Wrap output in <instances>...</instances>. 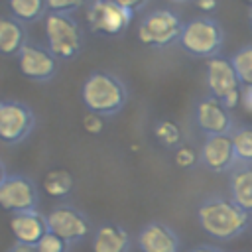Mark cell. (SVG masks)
Returning <instances> with one entry per match:
<instances>
[{
  "label": "cell",
  "instance_id": "2e32d148",
  "mask_svg": "<svg viewBox=\"0 0 252 252\" xmlns=\"http://www.w3.org/2000/svg\"><path fill=\"white\" fill-rule=\"evenodd\" d=\"M130 244L132 240L128 230L116 222H104L96 226L91 238L93 252H128Z\"/></svg>",
  "mask_w": 252,
  "mask_h": 252
},
{
  "label": "cell",
  "instance_id": "d590c367",
  "mask_svg": "<svg viewBox=\"0 0 252 252\" xmlns=\"http://www.w3.org/2000/svg\"><path fill=\"white\" fill-rule=\"evenodd\" d=\"M248 2H250V6H252V0H248Z\"/></svg>",
  "mask_w": 252,
  "mask_h": 252
},
{
  "label": "cell",
  "instance_id": "ba28073f",
  "mask_svg": "<svg viewBox=\"0 0 252 252\" xmlns=\"http://www.w3.org/2000/svg\"><path fill=\"white\" fill-rule=\"evenodd\" d=\"M35 128V114L30 104L14 98H0V140L16 146Z\"/></svg>",
  "mask_w": 252,
  "mask_h": 252
},
{
  "label": "cell",
  "instance_id": "484cf974",
  "mask_svg": "<svg viewBox=\"0 0 252 252\" xmlns=\"http://www.w3.org/2000/svg\"><path fill=\"white\" fill-rule=\"evenodd\" d=\"M87 4V0H47V10L57 14H75Z\"/></svg>",
  "mask_w": 252,
  "mask_h": 252
},
{
  "label": "cell",
  "instance_id": "1f68e13d",
  "mask_svg": "<svg viewBox=\"0 0 252 252\" xmlns=\"http://www.w3.org/2000/svg\"><path fill=\"white\" fill-rule=\"evenodd\" d=\"M6 173H8V171H6V165H4V161L0 159V181L4 179V175H6Z\"/></svg>",
  "mask_w": 252,
  "mask_h": 252
},
{
  "label": "cell",
  "instance_id": "9c48e42d",
  "mask_svg": "<svg viewBox=\"0 0 252 252\" xmlns=\"http://www.w3.org/2000/svg\"><path fill=\"white\" fill-rule=\"evenodd\" d=\"M39 189L37 183L24 173H6L0 181V209L22 213L37 209Z\"/></svg>",
  "mask_w": 252,
  "mask_h": 252
},
{
  "label": "cell",
  "instance_id": "83f0119b",
  "mask_svg": "<svg viewBox=\"0 0 252 252\" xmlns=\"http://www.w3.org/2000/svg\"><path fill=\"white\" fill-rule=\"evenodd\" d=\"M193 2H195L197 10H199V12H203L205 16L213 14V12L219 8V0H193Z\"/></svg>",
  "mask_w": 252,
  "mask_h": 252
},
{
  "label": "cell",
  "instance_id": "6da1fadb",
  "mask_svg": "<svg viewBox=\"0 0 252 252\" xmlns=\"http://www.w3.org/2000/svg\"><path fill=\"white\" fill-rule=\"evenodd\" d=\"M250 215L222 193H211L197 205V224L215 240H234L250 228Z\"/></svg>",
  "mask_w": 252,
  "mask_h": 252
},
{
  "label": "cell",
  "instance_id": "7a4b0ae2",
  "mask_svg": "<svg viewBox=\"0 0 252 252\" xmlns=\"http://www.w3.org/2000/svg\"><path fill=\"white\" fill-rule=\"evenodd\" d=\"M126 83L110 71H93L81 85V100L89 112H96L104 118L118 114L128 102Z\"/></svg>",
  "mask_w": 252,
  "mask_h": 252
},
{
  "label": "cell",
  "instance_id": "e0dca14e",
  "mask_svg": "<svg viewBox=\"0 0 252 252\" xmlns=\"http://www.w3.org/2000/svg\"><path fill=\"white\" fill-rule=\"evenodd\" d=\"M228 197L252 217V163H238L228 171Z\"/></svg>",
  "mask_w": 252,
  "mask_h": 252
},
{
  "label": "cell",
  "instance_id": "d6a6232c",
  "mask_svg": "<svg viewBox=\"0 0 252 252\" xmlns=\"http://www.w3.org/2000/svg\"><path fill=\"white\" fill-rule=\"evenodd\" d=\"M248 26H250V30H252V6H250V10H248Z\"/></svg>",
  "mask_w": 252,
  "mask_h": 252
},
{
  "label": "cell",
  "instance_id": "4dcf8cb0",
  "mask_svg": "<svg viewBox=\"0 0 252 252\" xmlns=\"http://www.w3.org/2000/svg\"><path fill=\"white\" fill-rule=\"evenodd\" d=\"M189 252H224V250L219 246H213V244H199V246L191 248Z\"/></svg>",
  "mask_w": 252,
  "mask_h": 252
},
{
  "label": "cell",
  "instance_id": "8fae6325",
  "mask_svg": "<svg viewBox=\"0 0 252 252\" xmlns=\"http://www.w3.org/2000/svg\"><path fill=\"white\" fill-rule=\"evenodd\" d=\"M20 73L33 83H49L59 71V59L45 47L37 43H26L16 55Z\"/></svg>",
  "mask_w": 252,
  "mask_h": 252
},
{
  "label": "cell",
  "instance_id": "cb8c5ba5",
  "mask_svg": "<svg viewBox=\"0 0 252 252\" xmlns=\"http://www.w3.org/2000/svg\"><path fill=\"white\" fill-rule=\"evenodd\" d=\"M173 161L177 167H183V169H189L193 165L199 163V152L191 146V144H181L175 148V154H173Z\"/></svg>",
  "mask_w": 252,
  "mask_h": 252
},
{
  "label": "cell",
  "instance_id": "603a6c76",
  "mask_svg": "<svg viewBox=\"0 0 252 252\" xmlns=\"http://www.w3.org/2000/svg\"><path fill=\"white\" fill-rule=\"evenodd\" d=\"M230 63H232L242 87H252V43L238 47L230 55Z\"/></svg>",
  "mask_w": 252,
  "mask_h": 252
},
{
  "label": "cell",
  "instance_id": "d4e9b609",
  "mask_svg": "<svg viewBox=\"0 0 252 252\" xmlns=\"http://www.w3.org/2000/svg\"><path fill=\"white\" fill-rule=\"evenodd\" d=\"M71 244L67 240H63L61 236L53 234V232H45V236H41V240L35 244L37 252H69Z\"/></svg>",
  "mask_w": 252,
  "mask_h": 252
},
{
  "label": "cell",
  "instance_id": "30bf717a",
  "mask_svg": "<svg viewBox=\"0 0 252 252\" xmlns=\"http://www.w3.org/2000/svg\"><path fill=\"white\" fill-rule=\"evenodd\" d=\"M45 219H47L49 232L61 236L71 246L81 242V240H85L91 234V220H89V217L83 211H79L77 207L69 205V203L55 205L45 215Z\"/></svg>",
  "mask_w": 252,
  "mask_h": 252
},
{
  "label": "cell",
  "instance_id": "4fadbf2b",
  "mask_svg": "<svg viewBox=\"0 0 252 252\" xmlns=\"http://www.w3.org/2000/svg\"><path fill=\"white\" fill-rule=\"evenodd\" d=\"M199 163L213 173H228L236 165L234 146L230 134L205 136L199 150Z\"/></svg>",
  "mask_w": 252,
  "mask_h": 252
},
{
  "label": "cell",
  "instance_id": "7402d4cb",
  "mask_svg": "<svg viewBox=\"0 0 252 252\" xmlns=\"http://www.w3.org/2000/svg\"><path fill=\"white\" fill-rule=\"evenodd\" d=\"M232 146H234V156H236V165L238 163H252V126H234L230 132Z\"/></svg>",
  "mask_w": 252,
  "mask_h": 252
},
{
  "label": "cell",
  "instance_id": "5b68a950",
  "mask_svg": "<svg viewBox=\"0 0 252 252\" xmlns=\"http://www.w3.org/2000/svg\"><path fill=\"white\" fill-rule=\"evenodd\" d=\"M205 85L211 96L220 100L228 110L240 106L242 100V83L226 57H211L205 63Z\"/></svg>",
  "mask_w": 252,
  "mask_h": 252
},
{
  "label": "cell",
  "instance_id": "e575fe53",
  "mask_svg": "<svg viewBox=\"0 0 252 252\" xmlns=\"http://www.w3.org/2000/svg\"><path fill=\"white\" fill-rule=\"evenodd\" d=\"M250 232H252V220H250Z\"/></svg>",
  "mask_w": 252,
  "mask_h": 252
},
{
  "label": "cell",
  "instance_id": "f1b7e54d",
  "mask_svg": "<svg viewBox=\"0 0 252 252\" xmlns=\"http://www.w3.org/2000/svg\"><path fill=\"white\" fill-rule=\"evenodd\" d=\"M118 4H122L124 8H128L132 14L134 12H140V10H144L146 6H148V2L150 0H116Z\"/></svg>",
  "mask_w": 252,
  "mask_h": 252
},
{
  "label": "cell",
  "instance_id": "44dd1931",
  "mask_svg": "<svg viewBox=\"0 0 252 252\" xmlns=\"http://www.w3.org/2000/svg\"><path fill=\"white\" fill-rule=\"evenodd\" d=\"M154 136L159 142V146L175 150L177 146L183 144V132L179 128V124L171 118H161L154 124Z\"/></svg>",
  "mask_w": 252,
  "mask_h": 252
},
{
  "label": "cell",
  "instance_id": "3957f363",
  "mask_svg": "<svg viewBox=\"0 0 252 252\" xmlns=\"http://www.w3.org/2000/svg\"><path fill=\"white\" fill-rule=\"evenodd\" d=\"M45 47L59 59H75L85 45V30L73 14L47 12L43 18Z\"/></svg>",
  "mask_w": 252,
  "mask_h": 252
},
{
  "label": "cell",
  "instance_id": "7c38bea8",
  "mask_svg": "<svg viewBox=\"0 0 252 252\" xmlns=\"http://www.w3.org/2000/svg\"><path fill=\"white\" fill-rule=\"evenodd\" d=\"M195 122L205 136L211 134H230L234 130L232 112L215 96L205 94L195 104Z\"/></svg>",
  "mask_w": 252,
  "mask_h": 252
},
{
  "label": "cell",
  "instance_id": "9a60e30c",
  "mask_svg": "<svg viewBox=\"0 0 252 252\" xmlns=\"http://www.w3.org/2000/svg\"><path fill=\"white\" fill-rule=\"evenodd\" d=\"M10 230L16 238V242L35 246L41 240V236H45V232L49 228H47L45 215H41L37 209H32V211H22V213H12Z\"/></svg>",
  "mask_w": 252,
  "mask_h": 252
},
{
  "label": "cell",
  "instance_id": "ffe728a7",
  "mask_svg": "<svg viewBox=\"0 0 252 252\" xmlns=\"http://www.w3.org/2000/svg\"><path fill=\"white\" fill-rule=\"evenodd\" d=\"M73 185H75V179H73L71 171H69V169H63V167L49 169V171L43 175V181H41L43 191H45L49 197H55V199L67 197V195L73 191Z\"/></svg>",
  "mask_w": 252,
  "mask_h": 252
},
{
  "label": "cell",
  "instance_id": "836d02e7",
  "mask_svg": "<svg viewBox=\"0 0 252 252\" xmlns=\"http://www.w3.org/2000/svg\"><path fill=\"white\" fill-rule=\"evenodd\" d=\"M171 2H185V0H171Z\"/></svg>",
  "mask_w": 252,
  "mask_h": 252
},
{
  "label": "cell",
  "instance_id": "52a82bcc",
  "mask_svg": "<svg viewBox=\"0 0 252 252\" xmlns=\"http://www.w3.org/2000/svg\"><path fill=\"white\" fill-rule=\"evenodd\" d=\"M132 12L116 0H89L87 2V26L93 33L104 37L122 35L132 24Z\"/></svg>",
  "mask_w": 252,
  "mask_h": 252
},
{
  "label": "cell",
  "instance_id": "d6986e66",
  "mask_svg": "<svg viewBox=\"0 0 252 252\" xmlns=\"http://www.w3.org/2000/svg\"><path fill=\"white\" fill-rule=\"evenodd\" d=\"M10 16L24 26L35 24L47 16V0H8Z\"/></svg>",
  "mask_w": 252,
  "mask_h": 252
},
{
  "label": "cell",
  "instance_id": "277c9868",
  "mask_svg": "<svg viewBox=\"0 0 252 252\" xmlns=\"http://www.w3.org/2000/svg\"><path fill=\"white\" fill-rule=\"evenodd\" d=\"M179 47L191 57L211 59L220 55L224 45V30L220 22L213 16H197L189 22H183Z\"/></svg>",
  "mask_w": 252,
  "mask_h": 252
},
{
  "label": "cell",
  "instance_id": "ac0fdd59",
  "mask_svg": "<svg viewBox=\"0 0 252 252\" xmlns=\"http://www.w3.org/2000/svg\"><path fill=\"white\" fill-rule=\"evenodd\" d=\"M28 43L26 26L12 16H0V53L16 57Z\"/></svg>",
  "mask_w": 252,
  "mask_h": 252
},
{
  "label": "cell",
  "instance_id": "8992f818",
  "mask_svg": "<svg viewBox=\"0 0 252 252\" xmlns=\"http://www.w3.org/2000/svg\"><path fill=\"white\" fill-rule=\"evenodd\" d=\"M181 28H183V22L177 12L169 8H158V10L148 12L140 20L136 33L142 45L161 49V47H167L179 41Z\"/></svg>",
  "mask_w": 252,
  "mask_h": 252
},
{
  "label": "cell",
  "instance_id": "5bb4252c",
  "mask_svg": "<svg viewBox=\"0 0 252 252\" xmlns=\"http://www.w3.org/2000/svg\"><path fill=\"white\" fill-rule=\"evenodd\" d=\"M136 244L140 252H179L181 248L177 232L161 220L146 222L136 234Z\"/></svg>",
  "mask_w": 252,
  "mask_h": 252
},
{
  "label": "cell",
  "instance_id": "f546056e",
  "mask_svg": "<svg viewBox=\"0 0 252 252\" xmlns=\"http://www.w3.org/2000/svg\"><path fill=\"white\" fill-rule=\"evenodd\" d=\"M6 252H37L35 250V246H32V244H22V242H16V244H12Z\"/></svg>",
  "mask_w": 252,
  "mask_h": 252
},
{
  "label": "cell",
  "instance_id": "4316f807",
  "mask_svg": "<svg viewBox=\"0 0 252 252\" xmlns=\"http://www.w3.org/2000/svg\"><path fill=\"white\" fill-rule=\"evenodd\" d=\"M102 126H104V116L87 110V114L83 116V128L89 134H100L102 132Z\"/></svg>",
  "mask_w": 252,
  "mask_h": 252
}]
</instances>
